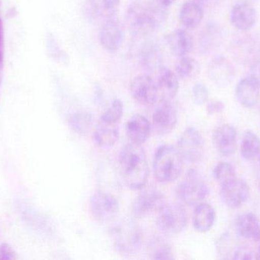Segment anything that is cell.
I'll list each match as a JSON object with an SVG mask.
<instances>
[{"mask_svg":"<svg viewBox=\"0 0 260 260\" xmlns=\"http://www.w3.org/2000/svg\"><path fill=\"white\" fill-rule=\"evenodd\" d=\"M119 167L122 178L129 189L138 190L146 184L149 170L142 145L130 142L123 147L119 156Z\"/></svg>","mask_w":260,"mask_h":260,"instance_id":"1","label":"cell"},{"mask_svg":"<svg viewBox=\"0 0 260 260\" xmlns=\"http://www.w3.org/2000/svg\"><path fill=\"white\" fill-rule=\"evenodd\" d=\"M163 6L157 5L134 3L127 11L128 24L133 35L144 37L152 33L166 18Z\"/></svg>","mask_w":260,"mask_h":260,"instance_id":"2","label":"cell"},{"mask_svg":"<svg viewBox=\"0 0 260 260\" xmlns=\"http://www.w3.org/2000/svg\"><path fill=\"white\" fill-rule=\"evenodd\" d=\"M183 167V158L177 148L165 145L156 151L153 161V171L160 183H171L177 180Z\"/></svg>","mask_w":260,"mask_h":260,"instance_id":"3","label":"cell"},{"mask_svg":"<svg viewBox=\"0 0 260 260\" xmlns=\"http://www.w3.org/2000/svg\"><path fill=\"white\" fill-rule=\"evenodd\" d=\"M209 189L204 177L197 169L188 171L177 188V198L183 204L196 206L209 195Z\"/></svg>","mask_w":260,"mask_h":260,"instance_id":"4","label":"cell"},{"mask_svg":"<svg viewBox=\"0 0 260 260\" xmlns=\"http://www.w3.org/2000/svg\"><path fill=\"white\" fill-rule=\"evenodd\" d=\"M116 248L123 254H132L137 251L142 240L139 226L132 220L119 221L111 230Z\"/></svg>","mask_w":260,"mask_h":260,"instance_id":"5","label":"cell"},{"mask_svg":"<svg viewBox=\"0 0 260 260\" xmlns=\"http://www.w3.org/2000/svg\"><path fill=\"white\" fill-rule=\"evenodd\" d=\"M156 224L159 230L166 235L180 234L187 224L186 211L176 203H163L159 208Z\"/></svg>","mask_w":260,"mask_h":260,"instance_id":"6","label":"cell"},{"mask_svg":"<svg viewBox=\"0 0 260 260\" xmlns=\"http://www.w3.org/2000/svg\"><path fill=\"white\" fill-rule=\"evenodd\" d=\"M177 150L183 160L190 163H198L201 161L204 156L203 137L195 128H188L179 138Z\"/></svg>","mask_w":260,"mask_h":260,"instance_id":"7","label":"cell"},{"mask_svg":"<svg viewBox=\"0 0 260 260\" xmlns=\"http://www.w3.org/2000/svg\"><path fill=\"white\" fill-rule=\"evenodd\" d=\"M90 209L93 217L99 222H108L118 213L119 203L117 198L103 191H97L90 200Z\"/></svg>","mask_w":260,"mask_h":260,"instance_id":"8","label":"cell"},{"mask_svg":"<svg viewBox=\"0 0 260 260\" xmlns=\"http://www.w3.org/2000/svg\"><path fill=\"white\" fill-rule=\"evenodd\" d=\"M129 90L134 100L140 105L148 106L157 102L159 90L151 76L147 75L136 76L132 80Z\"/></svg>","mask_w":260,"mask_h":260,"instance_id":"9","label":"cell"},{"mask_svg":"<svg viewBox=\"0 0 260 260\" xmlns=\"http://www.w3.org/2000/svg\"><path fill=\"white\" fill-rule=\"evenodd\" d=\"M220 197L225 206L232 209L241 207L250 197L248 185L241 179L235 178L221 186Z\"/></svg>","mask_w":260,"mask_h":260,"instance_id":"10","label":"cell"},{"mask_svg":"<svg viewBox=\"0 0 260 260\" xmlns=\"http://www.w3.org/2000/svg\"><path fill=\"white\" fill-rule=\"evenodd\" d=\"M163 195L154 188H149L136 196L133 203V215L136 218H142L151 215L154 211L158 210L163 204Z\"/></svg>","mask_w":260,"mask_h":260,"instance_id":"11","label":"cell"},{"mask_svg":"<svg viewBox=\"0 0 260 260\" xmlns=\"http://www.w3.org/2000/svg\"><path fill=\"white\" fill-rule=\"evenodd\" d=\"M99 39L103 48L111 53L120 50L123 43V32L115 16L105 19L101 27Z\"/></svg>","mask_w":260,"mask_h":260,"instance_id":"12","label":"cell"},{"mask_svg":"<svg viewBox=\"0 0 260 260\" xmlns=\"http://www.w3.org/2000/svg\"><path fill=\"white\" fill-rule=\"evenodd\" d=\"M177 112L175 108L165 99L153 113L152 128L158 135L169 134L175 128L177 124Z\"/></svg>","mask_w":260,"mask_h":260,"instance_id":"13","label":"cell"},{"mask_svg":"<svg viewBox=\"0 0 260 260\" xmlns=\"http://www.w3.org/2000/svg\"><path fill=\"white\" fill-rule=\"evenodd\" d=\"M212 142L218 153L224 157H230L237 150V131L232 125H222L215 128Z\"/></svg>","mask_w":260,"mask_h":260,"instance_id":"14","label":"cell"},{"mask_svg":"<svg viewBox=\"0 0 260 260\" xmlns=\"http://www.w3.org/2000/svg\"><path fill=\"white\" fill-rule=\"evenodd\" d=\"M208 74L215 84L225 86L232 82L235 70L230 61L219 56L212 59L208 66Z\"/></svg>","mask_w":260,"mask_h":260,"instance_id":"15","label":"cell"},{"mask_svg":"<svg viewBox=\"0 0 260 260\" xmlns=\"http://www.w3.org/2000/svg\"><path fill=\"white\" fill-rule=\"evenodd\" d=\"M230 18L234 27L240 31H248L256 24L257 14L250 3H238L232 9Z\"/></svg>","mask_w":260,"mask_h":260,"instance_id":"16","label":"cell"},{"mask_svg":"<svg viewBox=\"0 0 260 260\" xmlns=\"http://www.w3.org/2000/svg\"><path fill=\"white\" fill-rule=\"evenodd\" d=\"M141 66L148 71L160 70L164 61L161 47L154 41H147L141 46L139 52Z\"/></svg>","mask_w":260,"mask_h":260,"instance_id":"17","label":"cell"},{"mask_svg":"<svg viewBox=\"0 0 260 260\" xmlns=\"http://www.w3.org/2000/svg\"><path fill=\"white\" fill-rule=\"evenodd\" d=\"M166 42L171 53L177 57H183L193 48V38L184 29H176L166 36Z\"/></svg>","mask_w":260,"mask_h":260,"instance_id":"18","label":"cell"},{"mask_svg":"<svg viewBox=\"0 0 260 260\" xmlns=\"http://www.w3.org/2000/svg\"><path fill=\"white\" fill-rule=\"evenodd\" d=\"M151 128V123L145 116L136 114L126 123V134L131 143L142 145L149 138Z\"/></svg>","mask_w":260,"mask_h":260,"instance_id":"19","label":"cell"},{"mask_svg":"<svg viewBox=\"0 0 260 260\" xmlns=\"http://www.w3.org/2000/svg\"><path fill=\"white\" fill-rule=\"evenodd\" d=\"M260 87L250 77L241 79L236 87V97L246 108L256 106L260 99Z\"/></svg>","mask_w":260,"mask_h":260,"instance_id":"20","label":"cell"},{"mask_svg":"<svg viewBox=\"0 0 260 260\" xmlns=\"http://www.w3.org/2000/svg\"><path fill=\"white\" fill-rule=\"evenodd\" d=\"M237 233L241 238L252 241H260V222L253 213L239 215L235 221Z\"/></svg>","mask_w":260,"mask_h":260,"instance_id":"21","label":"cell"},{"mask_svg":"<svg viewBox=\"0 0 260 260\" xmlns=\"http://www.w3.org/2000/svg\"><path fill=\"white\" fill-rule=\"evenodd\" d=\"M204 17V11L200 3L189 1L182 6L180 11V20L182 25L188 30L197 28Z\"/></svg>","mask_w":260,"mask_h":260,"instance_id":"22","label":"cell"},{"mask_svg":"<svg viewBox=\"0 0 260 260\" xmlns=\"http://www.w3.org/2000/svg\"><path fill=\"white\" fill-rule=\"evenodd\" d=\"M157 88L164 99L171 100L177 96L180 88L178 76L168 67H161L159 70Z\"/></svg>","mask_w":260,"mask_h":260,"instance_id":"23","label":"cell"},{"mask_svg":"<svg viewBox=\"0 0 260 260\" xmlns=\"http://www.w3.org/2000/svg\"><path fill=\"white\" fill-rule=\"evenodd\" d=\"M215 220V212L213 208L208 203L197 205L192 215V224L194 228L200 233L209 232Z\"/></svg>","mask_w":260,"mask_h":260,"instance_id":"24","label":"cell"},{"mask_svg":"<svg viewBox=\"0 0 260 260\" xmlns=\"http://www.w3.org/2000/svg\"><path fill=\"white\" fill-rule=\"evenodd\" d=\"M119 128L117 125L101 122L94 130V141L102 148H111L119 140Z\"/></svg>","mask_w":260,"mask_h":260,"instance_id":"25","label":"cell"},{"mask_svg":"<svg viewBox=\"0 0 260 260\" xmlns=\"http://www.w3.org/2000/svg\"><path fill=\"white\" fill-rule=\"evenodd\" d=\"M221 38L222 35L217 24L212 23L208 24L200 36L199 44L200 51L203 53H210L218 47L221 42Z\"/></svg>","mask_w":260,"mask_h":260,"instance_id":"26","label":"cell"},{"mask_svg":"<svg viewBox=\"0 0 260 260\" xmlns=\"http://www.w3.org/2000/svg\"><path fill=\"white\" fill-rule=\"evenodd\" d=\"M120 0H88V7L93 16L108 18L115 16Z\"/></svg>","mask_w":260,"mask_h":260,"instance_id":"27","label":"cell"},{"mask_svg":"<svg viewBox=\"0 0 260 260\" xmlns=\"http://www.w3.org/2000/svg\"><path fill=\"white\" fill-rule=\"evenodd\" d=\"M241 157L252 160L260 155V138L253 131H247L243 136L241 143Z\"/></svg>","mask_w":260,"mask_h":260,"instance_id":"28","label":"cell"},{"mask_svg":"<svg viewBox=\"0 0 260 260\" xmlns=\"http://www.w3.org/2000/svg\"><path fill=\"white\" fill-rule=\"evenodd\" d=\"M176 73L182 79H192L198 76L200 66L198 61L193 58L185 56L180 57L175 67Z\"/></svg>","mask_w":260,"mask_h":260,"instance_id":"29","label":"cell"},{"mask_svg":"<svg viewBox=\"0 0 260 260\" xmlns=\"http://www.w3.org/2000/svg\"><path fill=\"white\" fill-rule=\"evenodd\" d=\"M148 254L154 259H172L173 251L171 246L161 238H155L150 242Z\"/></svg>","mask_w":260,"mask_h":260,"instance_id":"30","label":"cell"},{"mask_svg":"<svg viewBox=\"0 0 260 260\" xmlns=\"http://www.w3.org/2000/svg\"><path fill=\"white\" fill-rule=\"evenodd\" d=\"M92 115L88 111H80L75 113L70 119V125L75 132L85 134L91 129Z\"/></svg>","mask_w":260,"mask_h":260,"instance_id":"31","label":"cell"},{"mask_svg":"<svg viewBox=\"0 0 260 260\" xmlns=\"http://www.w3.org/2000/svg\"><path fill=\"white\" fill-rule=\"evenodd\" d=\"M123 113V104L119 99H115L107 107L101 116V122L117 125Z\"/></svg>","mask_w":260,"mask_h":260,"instance_id":"32","label":"cell"},{"mask_svg":"<svg viewBox=\"0 0 260 260\" xmlns=\"http://www.w3.org/2000/svg\"><path fill=\"white\" fill-rule=\"evenodd\" d=\"M213 174L215 180L221 186L237 178L235 168L228 162L218 163L214 168Z\"/></svg>","mask_w":260,"mask_h":260,"instance_id":"33","label":"cell"},{"mask_svg":"<svg viewBox=\"0 0 260 260\" xmlns=\"http://www.w3.org/2000/svg\"><path fill=\"white\" fill-rule=\"evenodd\" d=\"M50 38L49 44H50V50L52 56L58 62L62 63V64H69L70 57L68 54L59 47L53 37L50 36Z\"/></svg>","mask_w":260,"mask_h":260,"instance_id":"34","label":"cell"},{"mask_svg":"<svg viewBox=\"0 0 260 260\" xmlns=\"http://www.w3.org/2000/svg\"><path fill=\"white\" fill-rule=\"evenodd\" d=\"M192 97L197 105H203L209 99V91L205 84H196L192 88Z\"/></svg>","mask_w":260,"mask_h":260,"instance_id":"35","label":"cell"},{"mask_svg":"<svg viewBox=\"0 0 260 260\" xmlns=\"http://www.w3.org/2000/svg\"><path fill=\"white\" fill-rule=\"evenodd\" d=\"M233 259H258V253L250 247H241L234 253Z\"/></svg>","mask_w":260,"mask_h":260,"instance_id":"36","label":"cell"},{"mask_svg":"<svg viewBox=\"0 0 260 260\" xmlns=\"http://www.w3.org/2000/svg\"><path fill=\"white\" fill-rule=\"evenodd\" d=\"M16 259V253L9 244L4 243L0 245V259L14 260Z\"/></svg>","mask_w":260,"mask_h":260,"instance_id":"37","label":"cell"},{"mask_svg":"<svg viewBox=\"0 0 260 260\" xmlns=\"http://www.w3.org/2000/svg\"><path fill=\"white\" fill-rule=\"evenodd\" d=\"M224 107L225 105L221 101L214 100L208 104L206 110L209 114H218L224 111Z\"/></svg>","mask_w":260,"mask_h":260,"instance_id":"38","label":"cell"},{"mask_svg":"<svg viewBox=\"0 0 260 260\" xmlns=\"http://www.w3.org/2000/svg\"><path fill=\"white\" fill-rule=\"evenodd\" d=\"M250 78L260 87V60L252 65Z\"/></svg>","mask_w":260,"mask_h":260,"instance_id":"39","label":"cell"},{"mask_svg":"<svg viewBox=\"0 0 260 260\" xmlns=\"http://www.w3.org/2000/svg\"><path fill=\"white\" fill-rule=\"evenodd\" d=\"M4 56V38H3V27L1 18H0V66L3 64Z\"/></svg>","mask_w":260,"mask_h":260,"instance_id":"40","label":"cell"},{"mask_svg":"<svg viewBox=\"0 0 260 260\" xmlns=\"http://www.w3.org/2000/svg\"><path fill=\"white\" fill-rule=\"evenodd\" d=\"M177 0H156L157 3L163 7H168L171 6L173 3H175Z\"/></svg>","mask_w":260,"mask_h":260,"instance_id":"41","label":"cell"},{"mask_svg":"<svg viewBox=\"0 0 260 260\" xmlns=\"http://www.w3.org/2000/svg\"><path fill=\"white\" fill-rule=\"evenodd\" d=\"M237 1H238V3H247L252 4V3H254L256 0H237Z\"/></svg>","mask_w":260,"mask_h":260,"instance_id":"42","label":"cell"},{"mask_svg":"<svg viewBox=\"0 0 260 260\" xmlns=\"http://www.w3.org/2000/svg\"><path fill=\"white\" fill-rule=\"evenodd\" d=\"M256 179H257L258 187H259L260 190V171L259 172H258L257 177H256Z\"/></svg>","mask_w":260,"mask_h":260,"instance_id":"43","label":"cell"},{"mask_svg":"<svg viewBox=\"0 0 260 260\" xmlns=\"http://www.w3.org/2000/svg\"><path fill=\"white\" fill-rule=\"evenodd\" d=\"M257 253H258V259H260V244L259 246V248H258Z\"/></svg>","mask_w":260,"mask_h":260,"instance_id":"44","label":"cell"}]
</instances>
